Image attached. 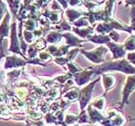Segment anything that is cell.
Returning <instances> with one entry per match:
<instances>
[{"label":"cell","instance_id":"obj_1","mask_svg":"<svg viewBox=\"0 0 135 126\" xmlns=\"http://www.w3.org/2000/svg\"><path fill=\"white\" fill-rule=\"evenodd\" d=\"M107 70H120L122 72H124L127 74H134L135 73V67H132L130 64H128L127 60H121L117 62H110L105 64H101L99 67H95L94 73L96 72L97 74L102 73Z\"/></svg>","mask_w":135,"mask_h":126},{"label":"cell","instance_id":"obj_2","mask_svg":"<svg viewBox=\"0 0 135 126\" xmlns=\"http://www.w3.org/2000/svg\"><path fill=\"white\" fill-rule=\"evenodd\" d=\"M135 90V74L130 75L127 77V82L123 89V94H122V101H121V109L126 105L128 104V99L130 97V94Z\"/></svg>","mask_w":135,"mask_h":126},{"label":"cell","instance_id":"obj_3","mask_svg":"<svg viewBox=\"0 0 135 126\" xmlns=\"http://www.w3.org/2000/svg\"><path fill=\"white\" fill-rule=\"evenodd\" d=\"M99 78L95 80L94 82L90 83V84L86 86L84 89L80 90V94H79V103H80V109L81 111L85 109V107L87 106L88 103L91 100V95H92V92H93L94 86L97 84V82L99 81Z\"/></svg>","mask_w":135,"mask_h":126},{"label":"cell","instance_id":"obj_4","mask_svg":"<svg viewBox=\"0 0 135 126\" xmlns=\"http://www.w3.org/2000/svg\"><path fill=\"white\" fill-rule=\"evenodd\" d=\"M82 54H84L91 62L95 63V64H100L104 61L103 55L107 52V49L103 46H99V48L95 49L94 51H84L80 50Z\"/></svg>","mask_w":135,"mask_h":126},{"label":"cell","instance_id":"obj_5","mask_svg":"<svg viewBox=\"0 0 135 126\" xmlns=\"http://www.w3.org/2000/svg\"><path fill=\"white\" fill-rule=\"evenodd\" d=\"M11 27H12V31H11L12 42H11V46L9 48V51L21 54L20 51V42L17 41V22L14 21V22L12 23ZM21 55H22V54H21Z\"/></svg>","mask_w":135,"mask_h":126},{"label":"cell","instance_id":"obj_6","mask_svg":"<svg viewBox=\"0 0 135 126\" xmlns=\"http://www.w3.org/2000/svg\"><path fill=\"white\" fill-rule=\"evenodd\" d=\"M87 114L89 115L90 121L92 123H100L101 121H103L105 119V115H103L99 112V110L95 109L92 105H89L87 109Z\"/></svg>","mask_w":135,"mask_h":126},{"label":"cell","instance_id":"obj_7","mask_svg":"<svg viewBox=\"0 0 135 126\" xmlns=\"http://www.w3.org/2000/svg\"><path fill=\"white\" fill-rule=\"evenodd\" d=\"M93 73H94V71L86 69V70H84V71H82V72H78V73L73 74L76 84L78 85V86H83V85H85L86 83H88L91 78V76L93 75Z\"/></svg>","mask_w":135,"mask_h":126},{"label":"cell","instance_id":"obj_8","mask_svg":"<svg viewBox=\"0 0 135 126\" xmlns=\"http://www.w3.org/2000/svg\"><path fill=\"white\" fill-rule=\"evenodd\" d=\"M107 46L111 49V51L113 52V58L114 59H118V58H123L126 55V50L123 45L116 44L113 42H108Z\"/></svg>","mask_w":135,"mask_h":126},{"label":"cell","instance_id":"obj_9","mask_svg":"<svg viewBox=\"0 0 135 126\" xmlns=\"http://www.w3.org/2000/svg\"><path fill=\"white\" fill-rule=\"evenodd\" d=\"M26 63L23 61L22 59H20L18 57L16 56H10L6 58V64H5V68H12L15 67H21V65H25Z\"/></svg>","mask_w":135,"mask_h":126},{"label":"cell","instance_id":"obj_10","mask_svg":"<svg viewBox=\"0 0 135 126\" xmlns=\"http://www.w3.org/2000/svg\"><path fill=\"white\" fill-rule=\"evenodd\" d=\"M10 17L11 14L9 12H7L5 14V17L3 19L1 25H0V36L1 38L9 36V22H10Z\"/></svg>","mask_w":135,"mask_h":126},{"label":"cell","instance_id":"obj_11","mask_svg":"<svg viewBox=\"0 0 135 126\" xmlns=\"http://www.w3.org/2000/svg\"><path fill=\"white\" fill-rule=\"evenodd\" d=\"M63 37L66 38V41H67L69 46H81L82 42H83L81 39H79L78 38H76L74 35L70 33L63 34Z\"/></svg>","mask_w":135,"mask_h":126},{"label":"cell","instance_id":"obj_12","mask_svg":"<svg viewBox=\"0 0 135 126\" xmlns=\"http://www.w3.org/2000/svg\"><path fill=\"white\" fill-rule=\"evenodd\" d=\"M102 85H103L105 93H106L115 85V78H114V76L110 75V74H103L102 75Z\"/></svg>","mask_w":135,"mask_h":126},{"label":"cell","instance_id":"obj_13","mask_svg":"<svg viewBox=\"0 0 135 126\" xmlns=\"http://www.w3.org/2000/svg\"><path fill=\"white\" fill-rule=\"evenodd\" d=\"M88 39L93 42L94 43H108L110 42L109 36H105V35H95L93 37H90Z\"/></svg>","mask_w":135,"mask_h":126},{"label":"cell","instance_id":"obj_14","mask_svg":"<svg viewBox=\"0 0 135 126\" xmlns=\"http://www.w3.org/2000/svg\"><path fill=\"white\" fill-rule=\"evenodd\" d=\"M79 94H80V90L74 88L73 90H70L69 92H67L64 94V98L70 102V101H74L77 98H79Z\"/></svg>","mask_w":135,"mask_h":126},{"label":"cell","instance_id":"obj_15","mask_svg":"<svg viewBox=\"0 0 135 126\" xmlns=\"http://www.w3.org/2000/svg\"><path fill=\"white\" fill-rule=\"evenodd\" d=\"M73 31L75 32L79 37L81 38H90V35L94 32V29L92 27H88V28H83V29H78V28H73Z\"/></svg>","mask_w":135,"mask_h":126},{"label":"cell","instance_id":"obj_16","mask_svg":"<svg viewBox=\"0 0 135 126\" xmlns=\"http://www.w3.org/2000/svg\"><path fill=\"white\" fill-rule=\"evenodd\" d=\"M110 120H111L112 126H124V124L127 123L126 118L123 117V115H122L121 113H119L118 115H115L114 118H110Z\"/></svg>","mask_w":135,"mask_h":126},{"label":"cell","instance_id":"obj_17","mask_svg":"<svg viewBox=\"0 0 135 126\" xmlns=\"http://www.w3.org/2000/svg\"><path fill=\"white\" fill-rule=\"evenodd\" d=\"M63 38V35L62 34L58 33V32H50V33L47 35V39L48 42H50V43H58V42L61 41V39Z\"/></svg>","mask_w":135,"mask_h":126},{"label":"cell","instance_id":"obj_18","mask_svg":"<svg viewBox=\"0 0 135 126\" xmlns=\"http://www.w3.org/2000/svg\"><path fill=\"white\" fill-rule=\"evenodd\" d=\"M91 105H92L95 109L99 110V112H100V111H103L104 106H105V98H104V96H99V97L96 98Z\"/></svg>","mask_w":135,"mask_h":126},{"label":"cell","instance_id":"obj_19","mask_svg":"<svg viewBox=\"0 0 135 126\" xmlns=\"http://www.w3.org/2000/svg\"><path fill=\"white\" fill-rule=\"evenodd\" d=\"M65 123L67 125H73L75 124L78 120V115H74V114H67L65 117Z\"/></svg>","mask_w":135,"mask_h":126},{"label":"cell","instance_id":"obj_20","mask_svg":"<svg viewBox=\"0 0 135 126\" xmlns=\"http://www.w3.org/2000/svg\"><path fill=\"white\" fill-rule=\"evenodd\" d=\"M77 122L80 124H88L89 122H91L90 118H89V115H88L87 112H86L85 110L81 111L80 115H78V120H77Z\"/></svg>","mask_w":135,"mask_h":126},{"label":"cell","instance_id":"obj_21","mask_svg":"<svg viewBox=\"0 0 135 126\" xmlns=\"http://www.w3.org/2000/svg\"><path fill=\"white\" fill-rule=\"evenodd\" d=\"M124 47L127 50H134L135 49V36H130L124 42Z\"/></svg>","mask_w":135,"mask_h":126},{"label":"cell","instance_id":"obj_22","mask_svg":"<svg viewBox=\"0 0 135 126\" xmlns=\"http://www.w3.org/2000/svg\"><path fill=\"white\" fill-rule=\"evenodd\" d=\"M7 2H8L11 11L15 14H17V10H18V6H20V0H7Z\"/></svg>","mask_w":135,"mask_h":126},{"label":"cell","instance_id":"obj_23","mask_svg":"<svg viewBox=\"0 0 135 126\" xmlns=\"http://www.w3.org/2000/svg\"><path fill=\"white\" fill-rule=\"evenodd\" d=\"M24 26H25V30H27V31H30V32L34 31V30H36V28H37L36 20L30 18V19H28L27 21H26Z\"/></svg>","mask_w":135,"mask_h":126},{"label":"cell","instance_id":"obj_24","mask_svg":"<svg viewBox=\"0 0 135 126\" xmlns=\"http://www.w3.org/2000/svg\"><path fill=\"white\" fill-rule=\"evenodd\" d=\"M80 14L81 13H79L78 11H75V10H68L67 11V16L70 21H74Z\"/></svg>","mask_w":135,"mask_h":126},{"label":"cell","instance_id":"obj_25","mask_svg":"<svg viewBox=\"0 0 135 126\" xmlns=\"http://www.w3.org/2000/svg\"><path fill=\"white\" fill-rule=\"evenodd\" d=\"M68 68L70 70V73H71V74H75V73H77L78 71L81 70L80 67H77V65L73 64V62H69V64H68Z\"/></svg>","mask_w":135,"mask_h":126},{"label":"cell","instance_id":"obj_26","mask_svg":"<svg viewBox=\"0 0 135 126\" xmlns=\"http://www.w3.org/2000/svg\"><path fill=\"white\" fill-rule=\"evenodd\" d=\"M47 95L49 96V98H50V99H55V98L59 97L60 90H59V89H56V88L51 89V90L47 93Z\"/></svg>","mask_w":135,"mask_h":126},{"label":"cell","instance_id":"obj_27","mask_svg":"<svg viewBox=\"0 0 135 126\" xmlns=\"http://www.w3.org/2000/svg\"><path fill=\"white\" fill-rule=\"evenodd\" d=\"M79 52V49L78 48H74L73 50H70L68 52V60H69V62H71L73 61V59L75 58V56L77 55V53Z\"/></svg>","mask_w":135,"mask_h":126},{"label":"cell","instance_id":"obj_28","mask_svg":"<svg viewBox=\"0 0 135 126\" xmlns=\"http://www.w3.org/2000/svg\"><path fill=\"white\" fill-rule=\"evenodd\" d=\"M24 39H25V41L27 42H33V39H34V35L30 31L25 30V31H24Z\"/></svg>","mask_w":135,"mask_h":126},{"label":"cell","instance_id":"obj_29","mask_svg":"<svg viewBox=\"0 0 135 126\" xmlns=\"http://www.w3.org/2000/svg\"><path fill=\"white\" fill-rule=\"evenodd\" d=\"M74 25L77 27H84V26L88 25V21L86 20V18H79L77 21L74 22Z\"/></svg>","mask_w":135,"mask_h":126},{"label":"cell","instance_id":"obj_30","mask_svg":"<svg viewBox=\"0 0 135 126\" xmlns=\"http://www.w3.org/2000/svg\"><path fill=\"white\" fill-rule=\"evenodd\" d=\"M54 61H55V63H56V64H60V65H63V64H68V63H69V60H68V58H65V57H57Z\"/></svg>","mask_w":135,"mask_h":126},{"label":"cell","instance_id":"obj_31","mask_svg":"<svg viewBox=\"0 0 135 126\" xmlns=\"http://www.w3.org/2000/svg\"><path fill=\"white\" fill-rule=\"evenodd\" d=\"M109 38H110V39H112L114 42H118L119 39H120V37H119L118 33H117L116 31H114V30H111V31H110Z\"/></svg>","mask_w":135,"mask_h":126},{"label":"cell","instance_id":"obj_32","mask_svg":"<svg viewBox=\"0 0 135 126\" xmlns=\"http://www.w3.org/2000/svg\"><path fill=\"white\" fill-rule=\"evenodd\" d=\"M39 57H40V60H44V61L50 59V55L48 54L47 51H44V52H41V53L39 54Z\"/></svg>","mask_w":135,"mask_h":126},{"label":"cell","instance_id":"obj_33","mask_svg":"<svg viewBox=\"0 0 135 126\" xmlns=\"http://www.w3.org/2000/svg\"><path fill=\"white\" fill-rule=\"evenodd\" d=\"M5 11H6V5L4 4V2H3L2 0H1V1H0V20L2 18L3 14L7 13V12H5Z\"/></svg>","mask_w":135,"mask_h":126},{"label":"cell","instance_id":"obj_34","mask_svg":"<svg viewBox=\"0 0 135 126\" xmlns=\"http://www.w3.org/2000/svg\"><path fill=\"white\" fill-rule=\"evenodd\" d=\"M70 4L71 6H76L80 4V0H70Z\"/></svg>","mask_w":135,"mask_h":126},{"label":"cell","instance_id":"obj_35","mask_svg":"<svg viewBox=\"0 0 135 126\" xmlns=\"http://www.w3.org/2000/svg\"><path fill=\"white\" fill-rule=\"evenodd\" d=\"M3 57H4V53H3V52H1V54H0V62H1V60H2Z\"/></svg>","mask_w":135,"mask_h":126},{"label":"cell","instance_id":"obj_36","mask_svg":"<svg viewBox=\"0 0 135 126\" xmlns=\"http://www.w3.org/2000/svg\"><path fill=\"white\" fill-rule=\"evenodd\" d=\"M93 126H102L100 123H94V125Z\"/></svg>","mask_w":135,"mask_h":126},{"label":"cell","instance_id":"obj_37","mask_svg":"<svg viewBox=\"0 0 135 126\" xmlns=\"http://www.w3.org/2000/svg\"><path fill=\"white\" fill-rule=\"evenodd\" d=\"M81 126H92V125H90V124H82Z\"/></svg>","mask_w":135,"mask_h":126},{"label":"cell","instance_id":"obj_38","mask_svg":"<svg viewBox=\"0 0 135 126\" xmlns=\"http://www.w3.org/2000/svg\"><path fill=\"white\" fill-rule=\"evenodd\" d=\"M70 126H79V124L75 123V124H73V125H70Z\"/></svg>","mask_w":135,"mask_h":126},{"label":"cell","instance_id":"obj_39","mask_svg":"<svg viewBox=\"0 0 135 126\" xmlns=\"http://www.w3.org/2000/svg\"><path fill=\"white\" fill-rule=\"evenodd\" d=\"M61 126H69V125H67V124L64 122V123H62V125H61Z\"/></svg>","mask_w":135,"mask_h":126},{"label":"cell","instance_id":"obj_40","mask_svg":"<svg viewBox=\"0 0 135 126\" xmlns=\"http://www.w3.org/2000/svg\"><path fill=\"white\" fill-rule=\"evenodd\" d=\"M133 120H135V119H133Z\"/></svg>","mask_w":135,"mask_h":126}]
</instances>
